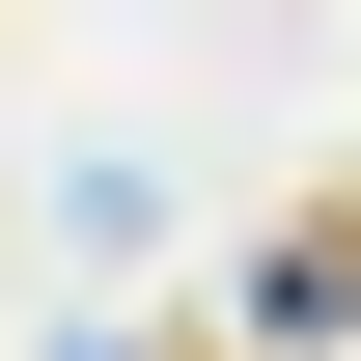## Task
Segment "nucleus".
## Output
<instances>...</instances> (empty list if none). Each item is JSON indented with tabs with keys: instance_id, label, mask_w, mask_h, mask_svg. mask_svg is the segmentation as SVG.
Instances as JSON below:
<instances>
[{
	"instance_id": "nucleus-1",
	"label": "nucleus",
	"mask_w": 361,
	"mask_h": 361,
	"mask_svg": "<svg viewBox=\"0 0 361 361\" xmlns=\"http://www.w3.org/2000/svg\"><path fill=\"white\" fill-rule=\"evenodd\" d=\"M334 306H361V195H306V223L250 250V334H334Z\"/></svg>"
}]
</instances>
